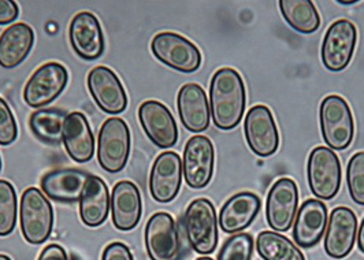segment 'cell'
Listing matches in <instances>:
<instances>
[{
    "label": "cell",
    "mask_w": 364,
    "mask_h": 260,
    "mask_svg": "<svg viewBox=\"0 0 364 260\" xmlns=\"http://www.w3.org/2000/svg\"><path fill=\"white\" fill-rule=\"evenodd\" d=\"M247 104L242 77L232 67L215 72L210 85V112L214 125L220 130H232L241 122Z\"/></svg>",
    "instance_id": "cell-1"
},
{
    "label": "cell",
    "mask_w": 364,
    "mask_h": 260,
    "mask_svg": "<svg viewBox=\"0 0 364 260\" xmlns=\"http://www.w3.org/2000/svg\"><path fill=\"white\" fill-rule=\"evenodd\" d=\"M21 232L26 242L40 245L47 242L54 229V208L37 188H28L19 205Z\"/></svg>",
    "instance_id": "cell-2"
},
{
    "label": "cell",
    "mask_w": 364,
    "mask_h": 260,
    "mask_svg": "<svg viewBox=\"0 0 364 260\" xmlns=\"http://www.w3.org/2000/svg\"><path fill=\"white\" fill-rule=\"evenodd\" d=\"M185 234L192 249L200 255H210L218 245V217L208 199H196L188 205L183 215Z\"/></svg>",
    "instance_id": "cell-3"
},
{
    "label": "cell",
    "mask_w": 364,
    "mask_h": 260,
    "mask_svg": "<svg viewBox=\"0 0 364 260\" xmlns=\"http://www.w3.org/2000/svg\"><path fill=\"white\" fill-rule=\"evenodd\" d=\"M319 124L328 148L344 151L355 137V121L349 104L338 94L326 96L319 109Z\"/></svg>",
    "instance_id": "cell-4"
},
{
    "label": "cell",
    "mask_w": 364,
    "mask_h": 260,
    "mask_svg": "<svg viewBox=\"0 0 364 260\" xmlns=\"http://www.w3.org/2000/svg\"><path fill=\"white\" fill-rule=\"evenodd\" d=\"M130 129L122 118H109L102 125L97 137V162L109 174H117L127 166L130 155Z\"/></svg>",
    "instance_id": "cell-5"
},
{
    "label": "cell",
    "mask_w": 364,
    "mask_h": 260,
    "mask_svg": "<svg viewBox=\"0 0 364 260\" xmlns=\"http://www.w3.org/2000/svg\"><path fill=\"white\" fill-rule=\"evenodd\" d=\"M307 180L311 193L318 200H331L341 188L343 168L337 153L328 147L311 151L307 163Z\"/></svg>",
    "instance_id": "cell-6"
},
{
    "label": "cell",
    "mask_w": 364,
    "mask_h": 260,
    "mask_svg": "<svg viewBox=\"0 0 364 260\" xmlns=\"http://www.w3.org/2000/svg\"><path fill=\"white\" fill-rule=\"evenodd\" d=\"M151 51L159 62L177 72L191 75L200 69V50L178 33H158L151 41Z\"/></svg>",
    "instance_id": "cell-7"
},
{
    "label": "cell",
    "mask_w": 364,
    "mask_h": 260,
    "mask_svg": "<svg viewBox=\"0 0 364 260\" xmlns=\"http://www.w3.org/2000/svg\"><path fill=\"white\" fill-rule=\"evenodd\" d=\"M144 240L149 259H181V237L176 221L170 214L156 212L148 220Z\"/></svg>",
    "instance_id": "cell-8"
},
{
    "label": "cell",
    "mask_w": 364,
    "mask_h": 260,
    "mask_svg": "<svg viewBox=\"0 0 364 260\" xmlns=\"http://www.w3.org/2000/svg\"><path fill=\"white\" fill-rule=\"evenodd\" d=\"M358 43V29L353 22L338 19L333 22L323 38L321 58L323 66L334 73L343 72L350 63Z\"/></svg>",
    "instance_id": "cell-9"
},
{
    "label": "cell",
    "mask_w": 364,
    "mask_h": 260,
    "mask_svg": "<svg viewBox=\"0 0 364 260\" xmlns=\"http://www.w3.org/2000/svg\"><path fill=\"white\" fill-rule=\"evenodd\" d=\"M69 81L66 67L58 62L40 66L23 88V100L33 109H43L65 91Z\"/></svg>",
    "instance_id": "cell-10"
},
{
    "label": "cell",
    "mask_w": 364,
    "mask_h": 260,
    "mask_svg": "<svg viewBox=\"0 0 364 260\" xmlns=\"http://www.w3.org/2000/svg\"><path fill=\"white\" fill-rule=\"evenodd\" d=\"M215 149L213 141L205 136H193L183 149L182 174L186 185L192 189H203L214 175Z\"/></svg>",
    "instance_id": "cell-11"
},
{
    "label": "cell",
    "mask_w": 364,
    "mask_h": 260,
    "mask_svg": "<svg viewBox=\"0 0 364 260\" xmlns=\"http://www.w3.org/2000/svg\"><path fill=\"white\" fill-rule=\"evenodd\" d=\"M299 211V188L291 178H279L269 190L266 221L275 233L288 232Z\"/></svg>",
    "instance_id": "cell-12"
},
{
    "label": "cell",
    "mask_w": 364,
    "mask_h": 260,
    "mask_svg": "<svg viewBox=\"0 0 364 260\" xmlns=\"http://www.w3.org/2000/svg\"><path fill=\"white\" fill-rule=\"evenodd\" d=\"M244 134L250 149L260 158L272 156L279 148V133L273 112L263 104L247 112Z\"/></svg>",
    "instance_id": "cell-13"
},
{
    "label": "cell",
    "mask_w": 364,
    "mask_h": 260,
    "mask_svg": "<svg viewBox=\"0 0 364 260\" xmlns=\"http://www.w3.org/2000/svg\"><path fill=\"white\" fill-rule=\"evenodd\" d=\"M87 85L95 103L102 112L118 115L127 110V91L119 77L109 67L97 66L92 69L87 78Z\"/></svg>",
    "instance_id": "cell-14"
},
{
    "label": "cell",
    "mask_w": 364,
    "mask_h": 260,
    "mask_svg": "<svg viewBox=\"0 0 364 260\" xmlns=\"http://www.w3.org/2000/svg\"><path fill=\"white\" fill-rule=\"evenodd\" d=\"M139 121L146 137L158 147L168 149L178 141V128L171 112L164 103L146 100L139 107Z\"/></svg>",
    "instance_id": "cell-15"
},
{
    "label": "cell",
    "mask_w": 364,
    "mask_h": 260,
    "mask_svg": "<svg viewBox=\"0 0 364 260\" xmlns=\"http://www.w3.org/2000/svg\"><path fill=\"white\" fill-rule=\"evenodd\" d=\"M182 184V162L180 155L173 151L162 152L154 162L149 174V192L155 202H173Z\"/></svg>",
    "instance_id": "cell-16"
},
{
    "label": "cell",
    "mask_w": 364,
    "mask_h": 260,
    "mask_svg": "<svg viewBox=\"0 0 364 260\" xmlns=\"http://www.w3.org/2000/svg\"><path fill=\"white\" fill-rule=\"evenodd\" d=\"M358 217L348 207H337L331 211L326 226L325 251L331 259H344L356 242Z\"/></svg>",
    "instance_id": "cell-17"
},
{
    "label": "cell",
    "mask_w": 364,
    "mask_h": 260,
    "mask_svg": "<svg viewBox=\"0 0 364 260\" xmlns=\"http://www.w3.org/2000/svg\"><path fill=\"white\" fill-rule=\"evenodd\" d=\"M69 40L74 53L85 60H96L105 53L102 25L90 11L74 16L69 26Z\"/></svg>",
    "instance_id": "cell-18"
},
{
    "label": "cell",
    "mask_w": 364,
    "mask_h": 260,
    "mask_svg": "<svg viewBox=\"0 0 364 260\" xmlns=\"http://www.w3.org/2000/svg\"><path fill=\"white\" fill-rule=\"evenodd\" d=\"M328 207L318 199L306 200L300 205L294 226L293 239L303 249H310L318 245L328 226Z\"/></svg>",
    "instance_id": "cell-19"
},
{
    "label": "cell",
    "mask_w": 364,
    "mask_h": 260,
    "mask_svg": "<svg viewBox=\"0 0 364 260\" xmlns=\"http://www.w3.org/2000/svg\"><path fill=\"white\" fill-rule=\"evenodd\" d=\"M92 174L78 168H59L47 173L41 178L43 193L54 202L77 203Z\"/></svg>",
    "instance_id": "cell-20"
},
{
    "label": "cell",
    "mask_w": 364,
    "mask_h": 260,
    "mask_svg": "<svg viewBox=\"0 0 364 260\" xmlns=\"http://www.w3.org/2000/svg\"><path fill=\"white\" fill-rule=\"evenodd\" d=\"M111 218L121 232L133 230L141 220L143 200L140 190L132 181L117 183L111 193Z\"/></svg>",
    "instance_id": "cell-21"
},
{
    "label": "cell",
    "mask_w": 364,
    "mask_h": 260,
    "mask_svg": "<svg viewBox=\"0 0 364 260\" xmlns=\"http://www.w3.org/2000/svg\"><path fill=\"white\" fill-rule=\"evenodd\" d=\"M177 109L185 129L201 133L210 126V104L207 94L199 84L191 82L182 85L177 96Z\"/></svg>",
    "instance_id": "cell-22"
},
{
    "label": "cell",
    "mask_w": 364,
    "mask_h": 260,
    "mask_svg": "<svg viewBox=\"0 0 364 260\" xmlns=\"http://www.w3.org/2000/svg\"><path fill=\"white\" fill-rule=\"evenodd\" d=\"M260 207V197L255 193H236L222 205L218 217L219 227L228 234H238L255 221Z\"/></svg>",
    "instance_id": "cell-23"
},
{
    "label": "cell",
    "mask_w": 364,
    "mask_h": 260,
    "mask_svg": "<svg viewBox=\"0 0 364 260\" xmlns=\"http://www.w3.org/2000/svg\"><path fill=\"white\" fill-rule=\"evenodd\" d=\"M62 143L68 155L77 163H87L95 153V137L90 122L82 112H72L63 124Z\"/></svg>",
    "instance_id": "cell-24"
},
{
    "label": "cell",
    "mask_w": 364,
    "mask_h": 260,
    "mask_svg": "<svg viewBox=\"0 0 364 260\" xmlns=\"http://www.w3.org/2000/svg\"><path fill=\"white\" fill-rule=\"evenodd\" d=\"M35 44L33 29L23 22L14 23L0 35V66L14 69L31 54Z\"/></svg>",
    "instance_id": "cell-25"
},
{
    "label": "cell",
    "mask_w": 364,
    "mask_h": 260,
    "mask_svg": "<svg viewBox=\"0 0 364 260\" xmlns=\"http://www.w3.org/2000/svg\"><path fill=\"white\" fill-rule=\"evenodd\" d=\"M80 218L88 227L106 222L111 210L109 186L97 175H92L80 199Z\"/></svg>",
    "instance_id": "cell-26"
},
{
    "label": "cell",
    "mask_w": 364,
    "mask_h": 260,
    "mask_svg": "<svg viewBox=\"0 0 364 260\" xmlns=\"http://www.w3.org/2000/svg\"><path fill=\"white\" fill-rule=\"evenodd\" d=\"M279 10L288 25L299 33L311 35L321 28V16L310 0H281Z\"/></svg>",
    "instance_id": "cell-27"
},
{
    "label": "cell",
    "mask_w": 364,
    "mask_h": 260,
    "mask_svg": "<svg viewBox=\"0 0 364 260\" xmlns=\"http://www.w3.org/2000/svg\"><path fill=\"white\" fill-rule=\"evenodd\" d=\"M66 114L58 109H40L29 118V128L37 139L46 144L58 146L62 143L63 124Z\"/></svg>",
    "instance_id": "cell-28"
},
{
    "label": "cell",
    "mask_w": 364,
    "mask_h": 260,
    "mask_svg": "<svg viewBox=\"0 0 364 260\" xmlns=\"http://www.w3.org/2000/svg\"><path fill=\"white\" fill-rule=\"evenodd\" d=\"M256 251L263 260H306L294 242L275 232L266 230L259 233L256 237Z\"/></svg>",
    "instance_id": "cell-29"
},
{
    "label": "cell",
    "mask_w": 364,
    "mask_h": 260,
    "mask_svg": "<svg viewBox=\"0 0 364 260\" xmlns=\"http://www.w3.org/2000/svg\"><path fill=\"white\" fill-rule=\"evenodd\" d=\"M17 193L13 184L0 180V237L13 233L17 223Z\"/></svg>",
    "instance_id": "cell-30"
},
{
    "label": "cell",
    "mask_w": 364,
    "mask_h": 260,
    "mask_svg": "<svg viewBox=\"0 0 364 260\" xmlns=\"http://www.w3.org/2000/svg\"><path fill=\"white\" fill-rule=\"evenodd\" d=\"M346 185L353 203L364 205V151L356 152L346 166Z\"/></svg>",
    "instance_id": "cell-31"
},
{
    "label": "cell",
    "mask_w": 364,
    "mask_h": 260,
    "mask_svg": "<svg viewBox=\"0 0 364 260\" xmlns=\"http://www.w3.org/2000/svg\"><path fill=\"white\" fill-rule=\"evenodd\" d=\"M254 239L248 233L233 234L222 245L217 260H252Z\"/></svg>",
    "instance_id": "cell-32"
},
{
    "label": "cell",
    "mask_w": 364,
    "mask_h": 260,
    "mask_svg": "<svg viewBox=\"0 0 364 260\" xmlns=\"http://www.w3.org/2000/svg\"><path fill=\"white\" fill-rule=\"evenodd\" d=\"M18 137V126L10 106L0 97V146H10Z\"/></svg>",
    "instance_id": "cell-33"
},
{
    "label": "cell",
    "mask_w": 364,
    "mask_h": 260,
    "mask_svg": "<svg viewBox=\"0 0 364 260\" xmlns=\"http://www.w3.org/2000/svg\"><path fill=\"white\" fill-rule=\"evenodd\" d=\"M102 260H134L128 245L122 242H111L102 255Z\"/></svg>",
    "instance_id": "cell-34"
},
{
    "label": "cell",
    "mask_w": 364,
    "mask_h": 260,
    "mask_svg": "<svg viewBox=\"0 0 364 260\" xmlns=\"http://www.w3.org/2000/svg\"><path fill=\"white\" fill-rule=\"evenodd\" d=\"M18 4L13 0H0V25H9L18 18Z\"/></svg>",
    "instance_id": "cell-35"
},
{
    "label": "cell",
    "mask_w": 364,
    "mask_h": 260,
    "mask_svg": "<svg viewBox=\"0 0 364 260\" xmlns=\"http://www.w3.org/2000/svg\"><path fill=\"white\" fill-rule=\"evenodd\" d=\"M37 260H69V256L63 247L58 244H50L41 251Z\"/></svg>",
    "instance_id": "cell-36"
},
{
    "label": "cell",
    "mask_w": 364,
    "mask_h": 260,
    "mask_svg": "<svg viewBox=\"0 0 364 260\" xmlns=\"http://www.w3.org/2000/svg\"><path fill=\"white\" fill-rule=\"evenodd\" d=\"M358 245H359V249L364 254V218L362 221V224L359 227V233H358Z\"/></svg>",
    "instance_id": "cell-37"
},
{
    "label": "cell",
    "mask_w": 364,
    "mask_h": 260,
    "mask_svg": "<svg viewBox=\"0 0 364 260\" xmlns=\"http://www.w3.org/2000/svg\"><path fill=\"white\" fill-rule=\"evenodd\" d=\"M338 3L343 6H352V4H356L358 1H338Z\"/></svg>",
    "instance_id": "cell-38"
},
{
    "label": "cell",
    "mask_w": 364,
    "mask_h": 260,
    "mask_svg": "<svg viewBox=\"0 0 364 260\" xmlns=\"http://www.w3.org/2000/svg\"><path fill=\"white\" fill-rule=\"evenodd\" d=\"M0 260H13L10 256H7V255H3V254H0Z\"/></svg>",
    "instance_id": "cell-39"
},
{
    "label": "cell",
    "mask_w": 364,
    "mask_h": 260,
    "mask_svg": "<svg viewBox=\"0 0 364 260\" xmlns=\"http://www.w3.org/2000/svg\"><path fill=\"white\" fill-rule=\"evenodd\" d=\"M196 260H214V259H211V258H208V256H204V258H199V259H196Z\"/></svg>",
    "instance_id": "cell-40"
},
{
    "label": "cell",
    "mask_w": 364,
    "mask_h": 260,
    "mask_svg": "<svg viewBox=\"0 0 364 260\" xmlns=\"http://www.w3.org/2000/svg\"><path fill=\"white\" fill-rule=\"evenodd\" d=\"M0 171H1V158H0Z\"/></svg>",
    "instance_id": "cell-41"
}]
</instances>
